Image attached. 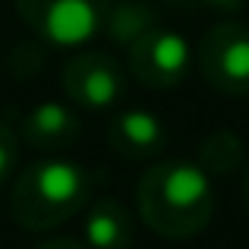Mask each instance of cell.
I'll return each instance as SVG.
<instances>
[{
	"label": "cell",
	"instance_id": "obj_1",
	"mask_svg": "<svg viewBox=\"0 0 249 249\" xmlns=\"http://www.w3.org/2000/svg\"><path fill=\"white\" fill-rule=\"evenodd\" d=\"M136 208L158 237L189 240L205 231L214 214V183L196 161H158L136 186Z\"/></svg>",
	"mask_w": 249,
	"mask_h": 249
},
{
	"label": "cell",
	"instance_id": "obj_2",
	"mask_svg": "<svg viewBox=\"0 0 249 249\" xmlns=\"http://www.w3.org/2000/svg\"><path fill=\"white\" fill-rule=\"evenodd\" d=\"M98 174L67 158H41L19 170L10 193V214L22 231L41 233L85 212Z\"/></svg>",
	"mask_w": 249,
	"mask_h": 249
},
{
	"label": "cell",
	"instance_id": "obj_3",
	"mask_svg": "<svg viewBox=\"0 0 249 249\" xmlns=\"http://www.w3.org/2000/svg\"><path fill=\"white\" fill-rule=\"evenodd\" d=\"M114 0H13L19 19L57 48H79L104 29Z\"/></svg>",
	"mask_w": 249,
	"mask_h": 249
},
{
	"label": "cell",
	"instance_id": "obj_4",
	"mask_svg": "<svg viewBox=\"0 0 249 249\" xmlns=\"http://www.w3.org/2000/svg\"><path fill=\"white\" fill-rule=\"evenodd\" d=\"M202 79L231 98L249 95V25L218 22L199 38L196 48Z\"/></svg>",
	"mask_w": 249,
	"mask_h": 249
},
{
	"label": "cell",
	"instance_id": "obj_5",
	"mask_svg": "<svg viewBox=\"0 0 249 249\" xmlns=\"http://www.w3.org/2000/svg\"><path fill=\"white\" fill-rule=\"evenodd\" d=\"M63 91L82 110H107L126 95V73L107 51H79L63 67Z\"/></svg>",
	"mask_w": 249,
	"mask_h": 249
},
{
	"label": "cell",
	"instance_id": "obj_6",
	"mask_svg": "<svg viewBox=\"0 0 249 249\" xmlns=\"http://www.w3.org/2000/svg\"><path fill=\"white\" fill-rule=\"evenodd\" d=\"M193 48L180 32L155 25L129 48V73L148 89H177L193 70Z\"/></svg>",
	"mask_w": 249,
	"mask_h": 249
},
{
	"label": "cell",
	"instance_id": "obj_7",
	"mask_svg": "<svg viewBox=\"0 0 249 249\" xmlns=\"http://www.w3.org/2000/svg\"><path fill=\"white\" fill-rule=\"evenodd\" d=\"M82 133V123L76 110L63 101H41L22 117L19 139L35 152H63L70 148Z\"/></svg>",
	"mask_w": 249,
	"mask_h": 249
},
{
	"label": "cell",
	"instance_id": "obj_8",
	"mask_svg": "<svg viewBox=\"0 0 249 249\" xmlns=\"http://www.w3.org/2000/svg\"><path fill=\"white\" fill-rule=\"evenodd\" d=\"M107 142L126 161H145L164 148L167 129L152 110H120L107 126Z\"/></svg>",
	"mask_w": 249,
	"mask_h": 249
},
{
	"label": "cell",
	"instance_id": "obj_9",
	"mask_svg": "<svg viewBox=\"0 0 249 249\" xmlns=\"http://www.w3.org/2000/svg\"><path fill=\"white\" fill-rule=\"evenodd\" d=\"M82 237L89 249H133L136 243V221L120 199H95L85 208Z\"/></svg>",
	"mask_w": 249,
	"mask_h": 249
},
{
	"label": "cell",
	"instance_id": "obj_10",
	"mask_svg": "<svg viewBox=\"0 0 249 249\" xmlns=\"http://www.w3.org/2000/svg\"><path fill=\"white\" fill-rule=\"evenodd\" d=\"M155 25H158V13H155L152 3H145V0H117V3H110L101 32L117 48H133Z\"/></svg>",
	"mask_w": 249,
	"mask_h": 249
},
{
	"label": "cell",
	"instance_id": "obj_11",
	"mask_svg": "<svg viewBox=\"0 0 249 249\" xmlns=\"http://www.w3.org/2000/svg\"><path fill=\"white\" fill-rule=\"evenodd\" d=\"M208 177H227L243 164V142L231 129H214L199 145V161H196Z\"/></svg>",
	"mask_w": 249,
	"mask_h": 249
},
{
	"label": "cell",
	"instance_id": "obj_12",
	"mask_svg": "<svg viewBox=\"0 0 249 249\" xmlns=\"http://www.w3.org/2000/svg\"><path fill=\"white\" fill-rule=\"evenodd\" d=\"M19 164V136L0 120V186L16 174Z\"/></svg>",
	"mask_w": 249,
	"mask_h": 249
},
{
	"label": "cell",
	"instance_id": "obj_13",
	"mask_svg": "<svg viewBox=\"0 0 249 249\" xmlns=\"http://www.w3.org/2000/svg\"><path fill=\"white\" fill-rule=\"evenodd\" d=\"M196 3H199L202 10H212V13H224V16H233V13H240L243 0H196Z\"/></svg>",
	"mask_w": 249,
	"mask_h": 249
},
{
	"label": "cell",
	"instance_id": "obj_14",
	"mask_svg": "<svg viewBox=\"0 0 249 249\" xmlns=\"http://www.w3.org/2000/svg\"><path fill=\"white\" fill-rule=\"evenodd\" d=\"M35 249H89V246L79 243V240H73V237H51V240H44V243H38Z\"/></svg>",
	"mask_w": 249,
	"mask_h": 249
},
{
	"label": "cell",
	"instance_id": "obj_15",
	"mask_svg": "<svg viewBox=\"0 0 249 249\" xmlns=\"http://www.w3.org/2000/svg\"><path fill=\"white\" fill-rule=\"evenodd\" d=\"M243 199H246V205H249V170H246V180H243Z\"/></svg>",
	"mask_w": 249,
	"mask_h": 249
}]
</instances>
